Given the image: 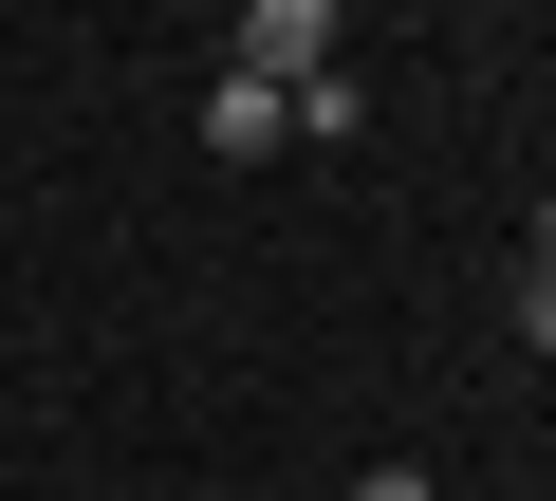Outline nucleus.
<instances>
[{"label":"nucleus","instance_id":"2","mask_svg":"<svg viewBox=\"0 0 556 501\" xmlns=\"http://www.w3.org/2000/svg\"><path fill=\"white\" fill-rule=\"evenodd\" d=\"M353 501H445V483L427 464H353Z\"/></svg>","mask_w":556,"mask_h":501},{"label":"nucleus","instance_id":"1","mask_svg":"<svg viewBox=\"0 0 556 501\" xmlns=\"http://www.w3.org/2000/svg\"><path fill=\"white\" fill-rule=\"evenodd\" d=\"M223 75H241V93H316V75H334V0H241Z\"/></svg>","mask_w":556,"mask_h":501},{"label":"nucleus","instance_id":"3","mask_svg":"<svg viewBox=\"0 0 556 501\" xmlns=\"http://www.w3.org/2000/svg\"><path fill=\"white\" fill-rule=\"evenodd\" d=\"M519 335H538V353H556V279H519Z\"/></svg>","mask_w":556,"mask_h":501},{"label":"nucleus","instance_id":"4","mask_svg":"<svg viewBox=\"0 0 556 501\" xmlns=\"http://www.w3.org/2000/svg\"><path fill=\"white\" fill-rule=\"evenodd\" d=\"M519 279H556V186H538V261H519Z\"/></svg>","mask_w":556,"mask_h":501}]
</instances>
